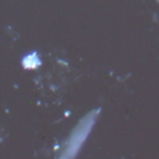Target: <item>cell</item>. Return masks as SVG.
Masks as SVG:
<instances>
[{
  "label": "cell",
  "mask_w": 159,
  "mask_h": 159,
  "mask_svg": "<svg viewBox=\"0 0 159 159\" xmlns=\"http://www.w3.org/2000/svg\"><path fill=\"white\" fill-rule=\"evenodd\" d=\"M96 116H97V111H93L81 119V122L75 127L72 134L67 139L65 147L62 148V152L58 159H75V157L77 155L78 150L81 149L82 144L84 143L87 135L89 134L94 124Z\"/></svg>",
  "instance_id": "1"
},
{
  "label": "cell",
  "mask_w": 159,
  "mask_h": 159,
  "mask_svg": "<svg viewBox=\"0 0 159 159\" xmlns=\"http://www.w3.org/2000/svg\"><path fill=\"white\" fill-rule=\"evenodd\" d=\"M40 63H41V61H40V57H39V55L36 52H32V53L27 55L22 60V66L25 68H27V70H34V68L39 67Z\"/></svg>",
  "instance_id": "2"
}]
</instances>
